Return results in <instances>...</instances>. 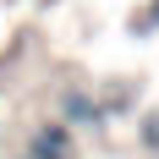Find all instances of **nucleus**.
Listing matches in <instances>:
<instances>
[{
    "instance_id": "nucleus-1",
    "label": "nucleus",
    "mask_w": 159,
    "mask_h": 159,
    "mask_svg": "<svg viewBox=\"0 0 159 159\" xmlns=\"http://www.w3.org/2000/svg\"><path fill=\"white\" fill-rule=\"evenodd\" d=\"M28 159H71V126L66 121H44L28 137Z\"/></svg>"
},
{
    "instance_id": "nucleus-2",
    "label": "nucleus",
    "mask_w": 159,
    "mask_h": 159,
    "mask_svg": "<svg viewBox=\"0 0 159 159\" xmlns=\"http://www.w3.org/2000/svg\"><path fill=\"white\" fill-rule=\"evenodd\" d=\"M61 110H66V121H71V126H99V121H104V115H99V104L82 93V88H71V93L61 99Z\"/></svg>"
}]
</instances>
